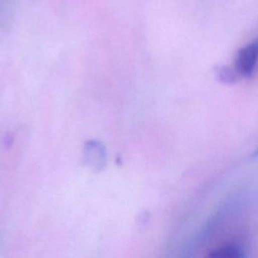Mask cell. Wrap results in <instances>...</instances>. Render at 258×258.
Listing matches in <instances>:
<instances>
[{
  "mask_svg": "<svg viewBox=\"0 0 258 258\" xmlns=\"http://www.w3.org/2000/svg\"><path fill=\"white\" fill-rule=\"evenodd\" d=\"M258 64V37L243 46L237 53L233 68L223 69L221 78L226 81H236L251 77Z\"/></svg>",
  "mask_w": 258,
  "mask_h": 258,
  "instance_id": "6da1fadb",
  "label": "cell"
},
{
  "mask_svg": "<svg viewBox=\"0 0 258 258\" xmlns=\"http://www.w3.org/2000/svg\"><path fill=\"white\" fill-rule=\"evenodd\" d=\"M84 163L92 171L98 172L104 169L107 161V153L104 144L98 140H89L84 144Z\"/></svg>",
  "mask_w": 258,
  "mask_h": 258,
  "instance_id": "7a4b0ae2",
  "label": "cell"
},
{
  "mask_svg": "<svg viewBox=\"0 0 258 258\" xmlns=\"http://www.w3.org/2000/svg\"><path fill=\"white\" fill-rule=\"evenodd\" d=\"M212 257H241L243 256V249L237 244H223L218 247L211 249V252L208 254Z\"/></svg>",
  "mask_w": 258,
  "mask_h": 258,
  "instance_id": "3957f363",
  "label": "cell"
},
{
  "mask_svg": "<svg viewBox=\"0 0 258 258\" xmlns=\"http://www.w3.org/2000/svg\"><path fill=\"white\" fill-rule=\"evenodd\" d=\"M254 158H258V147H257V149L253 152V155H252Z\"/></svg>",
  "mask_w": 258,
  "mask_h": 258,
  "instance_id": "277c9868",
  "label": "cell"
}]
</instances>
